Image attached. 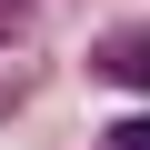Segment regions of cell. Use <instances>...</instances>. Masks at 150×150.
<instances>
[{
    "instance_id": "obj_1",
    "label": "cell",
    "mask_w": 150,
    "mask_h": 150,
    "mask_svg": "<svg viewBox=\"0 0 150 150\" xmlns=\"http://www.w3.org/2000/svg\"><path fill=\"white\" fill-rule=\"evenodd\" d=\"M100 70H120V80H140V90H150V30H130V40H100Z\"/></svg>"
},
{
    "instance_id": "obj_3",
    "label": "cell",
    "mask_w": 150,
    "mask_h": 150,
    "mask_svg": "<svg viewBox=\"0 0 150 150\" xmlns=\"http://www.w3.org/2000/svg\"><path fill=\"white\" fill-rule=\"evenodd\" d=\"M10 20H20V0H0V30H10Z\"/></svg>"
},
{
    "instance_id": "obj_2",
    "label": "cell",
    "mask_w": 150,
    "mask_h": 150,
    "mask_svg": "<svg viewBox=\"0 0 150 150\" xmlns=\"http://www.w3.org/2000/svg\"><path fill=\"white\" fill-rule=\"evenodd\" d=\"M110 150H150V110H140V120H120V130H110Z\"/></svg>"
}]
</instances>
